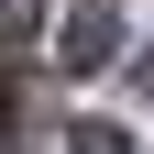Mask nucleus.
Listing matches in <instances>:
<instances>
[{
	"instance_id": "obj_1",
	"label": "nucleus",
	"mask_w": 154,
	"mask_h": 154,
	"mask_svg": "<svg viewBox=\"0 0 154 154\" xmlns=\"http://www.w3.org/2000/svg\"><path fill=\"white\" fill-rule=\"evenodd\" d=\"M110 55H121V11H110V0H66V22H55V66H66V77H99Z\"/></svg>"
},
{
	"instance_id": "obj_4",
	"label": "nucleus",
	"mask_w": 154,
	"mask_h": 154,
	"mask_svg": "<svg viewBox=\"0 0 154 154\" xmlns=\"http://www.w3.org/2000/svg\"><path fill=\"white\" fill-rule=\"evenodd\" d=\"M0 121H11V77H0Z\"/></svg>"
},
{
	"instance_id": "obj_2",
	"label": "nucleus",
	"mask_w": 154,
	"mask_h": 154,
	"mask_svg": "<svg viewBox=\"0 0 154 154\" xmlns=\"http://www.w3.org/2000/svg\"><path fill=\"white\" fill-rule=\"evenodd\" d=\"M66 154H132V143H121V121H77V132H66Z\"/></svg>"
},
{
	"instance_id": "obj_3",
	"label": "nucleus",
	"mask_w": 154,
	"mask_h": 154,
	"mask_svg": "<svg viewBox=\"0 0 154 154\" xmlns=\"http://www.w3.org/2000/svg\"><path fill=\"white\" fill-rule=\"evenodd\" d=\"M33 22H44L33 0H0V44H33Z\"/></svg>"
}]
</instances>
